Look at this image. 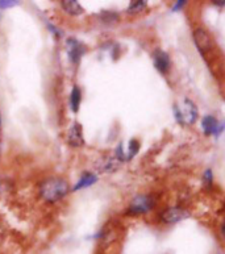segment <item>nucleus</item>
I'll return each mask as SVG.
<instances>
[{
	"instance_id": "nucleus-1",
	"label": "nucleus",
	"mask_w": 225,
	"mask_h": 254,
	"mask_svg": "<svg viewBox=\"0 0 225 254\" xmlns=\"http://www.w3.org/2000/svg\"><path fill=\"white\" fill-rule=\"evenodd\" d=\"M69 192V183L62 178H50L46 179L41 185L40 193L44 200L54 203L66 196Z\"/></svg>"
},
{
	"instance_id": "nucleus-2",
	"label": "nucleus",
	"mask_w": 225,
	"mask_h": 254,
	"mask_svg": "<svg viewBox=\"0 0 225 254\" xmlns=\"http://www.w3.org/2000/svg\"><path fill=\"white\" fill-rule=\"evenodd\" d=\"M174 112H175V118L178 119V122L182 124H194L199 116L196 106L187 98L180 99L179 102L176 103Z\"/></svg>"
},
{
	"instance_id": "nucleus-3",
	"label": "nucleus",
	"mask_w": 225,
	"mask_h": 254,
	"mask_svg": "<svg viewBox=\"0 0 225 254\" xmlns=\"http://www.w3.org/2000/svg\"><path fill=\"white\" fill-rule=\"evenodd\" d=\"M153 208V199L148 195H138L130 201L129 212L133 215H141V213L149 212Z\"/></svg>"
},
{
	"instance_id": "nucleus-4",
	"label": "nucleus",
	"mask_w": 225,
	"mask_h": 254,
	"mask_svg": "<svg viewBox=\"0 0 225 254\" xmlns=\"http://www.w3.org/2000/svg\"><path fill=\"white\" fill-rule=\"evenodd\" d=\"M66 50H67V56H69L70 61L73 64H78L80 61V58L83 57V54L86 53V46L80 41H78L76 38L70 37L66 41Z\"/></svg>"
},
{
	"instance_id": "nucleus-5",
	"label": "nucleus",
	"mask_w": 225,
	"mask_h": 254,
	"mask_svg": "<svg viewBox=\"0 0 225 254\" xmlns=\"http://www.w3.org/2000/svg\"><path fill=\"white\" fill-rule=\"evenodd\" d=\"M194 41L196 44V48H198L199 52L202 54L210 52L212 49V46H214V42H212V38H211L210 33L206 29H203V28L195 29Z\"/></svg>"
},
{
	"instance_id": "nucleus-6",
	"label": "nucleus",
	"mask_w": 225,
	"mask_h": 254,
	"mask_svg": "<svg viewBox=\"0 0 225 254\" xmlns=\"http://www.w3.org/2000/svg\"><path fill=\"white\" fill-rule=\"evenodd\" d=\"M162 220L168 224H175L179 223L182 220H186L187 217H190V213L183 208H178V207H172V208L166 209L162 213Z\"/></svg>"
},
{
	"instance_id": "nucleus-7",
	"label": "nucleus",
	"mask_w": 225,
	"mask_h": 254,
	"mask_svg": "<svg viewBox=\"0 0 225 254\" xmlns=\"http://www.w3.org/2000/svg\"><path fill=\"white\" fill-rule=\"evenodd\" d=\"M153 61H154V66H156L161 72H168L170 70L171 62H170V57L168 56L166 52L162 49L154 50L153 53Z\"/></svg>"
},
{
	"instance_id": "nucleus-8",
	"label": "nucleus",
	"mask_w": 225,
	"mask_h": 254,
	"mask_svg": "<svg viewBox=\"0 0 225 254\" xmlns=\"http://www.w3.org/2000/svg\"><path fill=\"white\" fill-rule=\"evenodd\" d=\"M67 142L70 146H74V148H79L84 144L83 130H82V126L79 123H74L73 127L70 128L69 133H67Z\"/></svg>"
},
{
	"instance_id": "nucleus-9",
	"label": "nucleus",
	"mask_w": 225,
	"mask_h": 254,
	"mask_svg": "<svg viewBox=\"0 0 225 254\" xmlns=\"http://www.w3.org/2000/svg\"><path fill=\"white\" fill-rule=\"evenodd\" d=\"M202 126H203V130L206 134H218L223 130V126L222 124H219V122L214 116H206V118H203L202 120Z\"/></svg>"
},
{
	"instance_id": "nucleus-10",
	"label": "nucleus",
	"mask_w": 225,
	"mask_h": 254,
	"mask_svg": "<svg viewBox=\"0 0 225 254\" xmlns=\"http://www.w3.org/2000/svg\"><path fill=\"white\" fill-rule=\"evenodd\" d=\"M61 7L63 8V11L66 13H69L71 16H79L84 12L83 7L75 0H62Z\"/></svg>"
},
{
	"instance_id": "nucleus-11",
	"label": "nucleus",
	"mask_w": 225,
	"mask_h": 254,
	"mask_svg": "<svg viewBox=\"0 0 225 254\" xmlns=\"http://www.w3.org/2000/svg\"><path fill=\"white\" fill-rule=\"evenodd\" d=\"M98 181V177H96L95 174H91V173H86V174L82 177V178L76 182V185L74 186L73 190L76 191V190H80V189H86V187L88 186H92L94 183Z\"/></svg>"
},
{
	"instance_id": "nucleus-12",
	"label": "nucleus",
	"mask_w": 225,
	"mask_h": 254,
	"mask_svg": "<svg viewBox=\"0 0 225 254\" xmlns=\"http://www.w3.org/2000/svg\"><path fill=\"white\" fill-rule=\"evenodd\" d=\"M80 100H82L80 88L78 87V86H74L73 91H71V95H70V107H71V111H73V112H78L80 106Z\"/></svg>"
},
{
	"instance_id": "nucleus-13",
	"label": "nucleus",
	"mask_w": 225,
	"mask_h": 254,
	"mask_svg": "<svg viewBox=\"0 0 225 254\" xmlns=\"http://www.w3.org/2000/svg\"><path fill=\"white\" fill-rule=\"evenodd\" d=\"M146 4H148V1H145V0H134V1H130L129 7L126 8V13H129V15L140 13V12L145 9Z\"/></svg>"
},
{
	"instance_id": "nucleus-14",
	"label": "nucleus",
	"mask_w": 225,
	"mask_h": 254,
	"mask_svg": "<svg viewBox=\"0 0 225 254\" xmlns=\"http://www.w3.org/2000/svg\"><path fill=\"white\" fill-rule=\"evenodd\" d=\"M100 17H102V20L106 24H113L118 20V16L114 12H104V13H102Z\"/></svg>"
},
{
	"instance_id": "nucleus-15",
	"label": "nucleus",
	"mask_w": 225,
	"mask_h": 254,
	"mask_svg": "<svg viewBox=\"0 0 225 254\" xmlns=\"http://www.w3.org/2000/svg\"><path fill=\"white\" fill-rule=\"evenodd\" d=\"M138 149H140V144H138V141L136 140H130L129 142V152H128V158H133L136 154H137Z\"/></svg>"
},
{
	"instance_id": "nucleus-16",
	"label": "nucleus",
	"mask_w": 225,
	"mask_h": 254,
	"mask_svg": "<svg viewBox=\"0 0 225 254\" xmlns=\"http://www.w3.org/2000/svg\"><path fill=\"white\" fill-rule=\"evenodd\" d=\"M19 1H13V0H1L0 1V8H11L17 5Z\"/></svg>"
},
{
	"instance_id": "nucleus-17",
	"label": "nucleus",
	"mask_w": 225,
	"mask_h": 254,
	"mask_svg": "<svg viewBox=\"0 0 225 254\" xmlns=\"http://www.w3.org/2000/svg\"><path fill=\"white\" fill-rule=\"evenodd\" d=\"M186 3H187L186 0H178V1H176V3L172 5V11H178L179 8L184 7V4H186Z\"/></svg>"
},
{
	"instance_id": "nucleus-18",
	"label": "nucleus",
	"mask_w": 225,
	"mask_h": 254,
	"mask_svg": "<svg viewBox=\"0 0 225 254\" xmlns=\"http://www.w3.org/2000/svg\"><path fill=\"white\" fill-rule=\"evenodd\" d=\"M204 181H206L208 185H211V183H212V173H211V170L206 171V174H204Z\"/></svg>"
},
{
	"instance_id": "nucleus-19",
	"label": "nucleus",
	"mask_w": 225,
	"mask_h": 254,
	"mask_svg": "<svg viewBox=\"0 0 225 254\" xmlns=\"http://www.w3.org/2000/svg\"><path fill=\"white\" fill-rule=\"evenodd\" d=\"M214 4H216V5H224L225 1L224 0H218V1H214Z\"/></svg>"
},
{
	"instance_id": "nucleus-20",
	"label": "nucleus",
	"mask_w": 225,
	"mask_h": 254,
	"mask_svg": "<svg viewBox=\"0 0 225 254\" xmlns=\"http://www.w3.org/2000/svg\"><path fill=\"white\" fill-rule=\"evenodd\" d=\"M0 126H1V118H0Z\"/></svg>"
}]
</instances>
